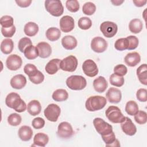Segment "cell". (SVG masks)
<instances>
[{
	"mask_svg": "<svg viewBox=\"0 0 147 147\" xmlns=\"http://www.w3.org/2000/svg\"><path fill=\"white\" fill-rule=\"evenodd\" d=\"M82 69L84 74L88 77H94L98 74L97 65L91 59H87L83 62Z\"/></svg>",
	"mask_w": 147,
	"mask_h": 147,
	"instance_id": "30bf717a",
	"label": "cell"
},
{
	"mask_svg": "<svg viewBox=\"0 0 147 147\" xmlns=\"http://www.w3.org/2000/svg\"><path fill=\"white\" fill-rule=\"evenodd\" d=\"M78 26L83 30H87L92 26V21L87 17H81L78 21Z\"/></svg>",
	"mask_w": 147,
	"mask_h": 147,
	"instance_id": "74e56055",
	"label": "cell"
},
{
	"mask_svg": "<svg viewBox=\"0 0 147 147\" xmlns=\"http://www.w3.org/2000/svg\"><path fill=\"white\" fill-rule=\"evenodd\" d=\"M24 55L28 60H33L38 56V52L36 47L32 45L26 48L24 52Z\"/></svg>",
	"mask_w": 147,
	"mask_h": 147,
	"instance_id": "1f68e13d",
	"label": "cell"
},
{
	"mask_svg": "<svg viewBox=\"0 0 147 147\" xmlns=\"http://www.w3.org/2000/svg\"><path fill=\"white\" fill-rule=\"evenodd\" d=\"M10 108L14 109L18 113H22L26 110V109H27V105L19 95L11 103Z\"/></svg>",
	"mask_w": 147,
	"mask_h": 147,
	"instance_id": "cb8c5ba5",
	"label": "cell"
},
{
	"mask_svg": "<svg viewBox=\"0 0 147 147\" xmlns=\"http://www.w3.org/2000/svg\"><path fill=\"white\" fill-rule=\"evenodd\" d=\"M36 48L38 52V56L41 58H47L52 53V48L48 42H40L37 44Z\"/></svg>",
	"mask_w": 147,
	"mask_h": 147,
	"instance_id": "2e32d148",
	"label": "cell"
},
{
	"mask_svg": "<svg viewBox=\"0 0 147 147\" xmlns=\"http://www.w3.org/2000/svg\"><path fill=\"white\" fill-rule=\"evenodd\" d=\"M16 26L14 25L9 27V28H1V33L2 35L6 37H11L16 32Z\"/></svg>",
	"mask_w": 147,
	"mask_h": 147,
	"instance_id": "bcb514c9",
	"label": "cell"
},
{
	"mask_svg": "<svg viewBox=\"0 0 147 147\" xmlns=\"http://www.w3.org/2000/svg\"><path fill=\"white\" fill-rule=\"evenodd\" d=\"M14 42L10 38H5L3 40L1 44V51L5 55L10 54L13 50Z\"/></svg>",
	"mask_w": 147,
	"mask_h": 147,
	"instance_id": "83f0119b",
	"label": "cell"
},
{
	"mask_svg": "<svg viewBox=\"0 0 147 147\" xmlns=\"http://www.w3.org/2000/svg\"><path fill=\"white\" fill-rule=\"evenodd\" d=\"M14 20L12 17L10 16H3L1 18L0 24L2 27L3 28H9L13 26Z\"/></svg>",
	"mask_w": 147,
	"mask_h": 147,
	"instance_id": "b9f144b4",
	"label": "cell"
},
{
	"mask_svg": "<svg viewBox=\"0 0 147 147\" xmlns=\"http://www.w3.org/2000/svg\"><path fill=\"white\" fill-rule=\"evenodd\" d=\"M65 6L67 9L72 13L78 11L79 9L80 5L79 2L76 0H68L66 1Z\"/></svg>",
	"mask_w": 147,
	"mask_h": 147,
	"instance_id": "60d3db41",
	"label": "cell"
},
{
	"mask_svg": "<svg viewBox=\"0 0 147 147\" xmlns=\"http://www.w3.org/2000/svg\"><path fill=\"white\" fill-rule=\"evenodd\" d=\"M32 45L31 40L28 37H23L20 40L18 44V49L21 52L24 53L26 48Z\"/></svg>",
	"mask_w": 147,
	"mask_h": 147,
	"instance_id": "f35d334b",
	"label": "cell"
},
{
	"mask_svg": "<svg viewBox=\"0 0 147 147\" xmlns=\"http://www.w3.org/2000/svg\"><path fill=\"white\" fill-rule=\"evenodd\" d=\"M32 126L36 129L42 128L45 125V121L41 117H37L33 119L32 122Z\"/></svg>",
	"mask_w": 147,
	"mask_h": 147,
	"instance_id": "f907efd6",
	"label": "cell"
},
{
	"mask_svg": "<svg viewBox=\"0 0 147 147\" xmlns=\"http://www.w3.org/2000/svg\"><path fill=\"white\" fill-rule=\"evenodd\" d=\"M22 121V118L20 115L17 113H12L7 117L8 123L13 126L19 125Z\"/></svg>",
	"mask_w": 147,
	"mask_h": 147,
	"instance_id": "d590c367",
	"label": "cell"
},
{
	"mask_svg": "<svg viewBox=\"0 0 147 147\" xmlns=\"http://www.w3.org/2000/svg\"><path fill=\"white\" fill-rule=\"evenodd\" d=\"M38 26L33 22H29L25 24L24 28L25 34L29 37L34 36L38 32Z\"/></svg>",
	"mask_w": 147,
	"mask_h": 147,
	"instance_id": "d4e9b609",
	"label": "cell"
},
{
	"mask_svg": "<svg viewBox=\"0 0 147 147\" xmlns=\"http://www.w3.org/2000/svg\"><path fill=\"white\" fill-rule=\"evenodd\" d=\"M45 7L48 12L55 17H59L64 12L63 6L59 0H46Z\"/></svg>",
	"mask_w": 147,
	"mask_h": 147,
	"instance_id": "3957f363",
	"label": "cell"
},
{
	"mask_svg": "<svg viewBox=\"0 0 147 147\" xmlns=\"http://www.w3.org/2000/svg\"><path fill=\"white\" fill-rule=\"evenodd\" d=\"M137 99L142 102H146L147 100V90L145 88H140L136 92Z\"/></svg>",
	"mask_w": 147,
	"mask_h": 147,
	"instance_id": "681fc988",
	"label": "cell"
},
{
	"mask_svg": "<svg viewBox=\"0 0 147 147\" xmlns=\"http://www.w3.org/2000/svg\"><path fill=\"white\" fill-rule=\"evenodd\" d=\"M52 97L56 102H63L68 99V94L64 89H57L53 92Z\"/></svg>",
	"mask_w": 147,
	"mask_h": 147,
	"instance_id": "4dcf8cb0",
	"label": "cell"
},
{
	"mask_svg": "<svg viewBox=\"0 0 147 147\" xmlns=\"http://www.w3.org/2000/svg\"><path fill=\"white\" fill-rule=\"evenodd\" d=\"M18 134L22 141H28L32 137L33 130L29 126H22L19 129Z\"/></svg>",
	"mask_w": 147,
	"mask_h": 147,
	"instance_id": "7402d4cb",
	"label": "cell"
},
{
	"mask_svg": "<svg viewBox=\"0 0 147 147\" xmlns=\"http://www.w3.org/2000/svg\"><path fill=\"white\" fill-rule=\"evenodd\" d=\"M74 134V130L71 125L67 122H61L57 127V135L61 138H68Z\"/></svg>",
	"mask_w": 147,
	"mask_h": 147,
	"instance_id": "9c48e42d",
	"label": "cell"
},
{
	"mask_svg": "<svg viewBox=\"0 0 147 147\" xmlns=\"http://www.w3.org/2000/svg\"><path fill=\"white\" fill-rule=\"evenodd\" d=\"M45 35L47 38L51 41H55L59 39L61 36L60 29L55 27H51L46 31Z\"/></svg>",
	"mask_w": 147,
	"mask_h": 147,
	"instance_id": "f546056e",
	"label": "cell"
},
{
	"mask_svg": "<svg viewBox=\"0 0 147 147\" xmlns=\"http://www.w3.org/2000/svg\"><path fill=\"white\" fill-rule=\"evenodd\" d=\"M68 87L72 90H82L87 85L86 79L80 75H72L66 80Z\"/></svg>",
	"mask_w": 147,
	"mask_h": 147,
	"instance_id": "7a4b0ae2",
	"label": "cell"
},
{
	"mask_svg": "<svg viewBox=\"0 0 147 147\" xmlns=\"http://www.w3.org/2000/svg\"><path fill=\"white\" fill-rule=\"evenodd\" d=\"M61 44L65 49L72 50L77 46L78 41L75 37L67 35L62 38Z\"/></svg>",
	"mask_w": 147,
	"mask_h": 147,
	"instance_id": "ffe728a7",
	"label": "cell"
},
{
	"mask_svg": "<svg viewBox=\"0 0 147 147\" xmlns=\"http://www.w3.org/2000/svg\"><path fill=\"white\" fill-rule=\"evenodd\" d=\"M24 71L29 77H30L34 75L38 71V69L34 64L29 63L25 65Z\"/></svg>",
	"mask_w": 147,
	"mask_h": 147,
	"instance_id": "ee69618b",
	"label": "cell"
},
{
	"mask_svg": "<svg viewBox=\"0 0 147 147\" xmlns=\"http://www.w3.org/2000/svg\"><path fill=\"white\" fill-rule=\"evenodd\" d=\"M124 61L128 66L134 67L140 62L141 56L138 52H130L126 55L124 58Z\"/></svg>",
	"mask_w": 147,
	"mask_h": 147,
	"instance_id": "ac0fdd59",
	"label": "cell"
},
{
	"mask_svg": "<svg viewBox=\"0 0 147 147\" xmlns=\"http://www.w3.org/2000/svg\"><path fill=\"white\" fill-rule=\"evenodd\" d=\"M75 27L74 18L69 16H64L60 20V28L62 32L68 33L72 31Z\"/></svg>",
	"mask_w": 147,
	"mask_h": 147,
	"instance_id": "4fadbf2b",
	"label": "cell"
},
{
	"mask_svg": "<svg viewBox=\"0 0 147 147\" xmlns=\"http://www.w3.org/2000/svg\"><path fill=\"white\" fill-rule=\"evenodd\" d=\"M29 80L35 84L41 83L44 80V75L43 74L38 70V71L33 76L29 77Z\"/></svg>",
	"mask_w": 147,
	"mask_h": 147,
	"instance_id": "7bdbcfd3",
	"label": "cell"
},
{
	"mask_svg": "<svg viewBox=\"0 0 147 147\" xmlns=\"http://www.w3.org/2000/svg\"><path fill=\"white\" fill-rule=\"evenodd\" d=\"M102 138L103 141L105 142L106 145L107 146H109L110 144H113L116 140L115 135V133L113 132V131L109 134L102 136Z\"/></svg>",
	"mask_w": 147,
	"mask_h": 147,
	"instance_id": "7dc6e473",
	"label": "cell"
},
{
	"mask_svg": "<svg viewBox=\"0 0 147 147\" xmlns=\"http://www.w3.org/2000/svg\"><path fill=\"white\" fill-rule=\"evenodd\" d=\"M78 64V59L73 55H69L60 61V68L64 71L74 72L76 70Z\"/></svg>",
	"mask_w": 147,
	"mask_h": 147,
	"instance_id": "5b68a950",
	"label": "cell"
},
{
	"mask_svg": "<svg viewBox=\"0 0 147 147\" xmlns=\"http://www.w3.org/2000/svg\"><path fill=\"white\" fill-rule=\"evenodd\" d=\"M114 74L123 76L127 72V67L123 64H118L114 68Z\"/></svg>",
	"mask_w": 147,
	"mask_h": 147,
	"instance_id": "c3c4849f",
	"label": "cell"
},
{
	"mask_svg": "<svg viewBox=\"0 0 147 147\" xmlns=\"http://www.w3.org/2000/svg\"><path fill=\"white\" fill-rule=\"evenodd\" d=\"M125 111L130 115H134L138 111V106L133 100L128 101L125 106Z\"/></svg>",
	"mask_w": 147,
	"mask_h": 147,
	"instance_id": "d6a6232c",
	"label": "cell"
},
{
	"mask_svg": "<svg viewBox=\"0 0 147 147\" xmlns=\"http://www.w3.org/2000/svg\"><path fill=\"white\" fill-rule=\"evenodd\" d=\"M16 3L17 4L18 6L21 7H27L30 6V5L32 3L31 0H18V1H16Z\"/></svg>",
	"mask_w": 147,
	"mask_h": 147,
	"instance_id": "816d5d0a",
	"label": "cell"
},
{
	"mask_svg": "<svg viewBox=\"0 0 147 147\" xmlns=\"http://www.w3.org/2000/svg\"><path fill=\"white\" fill-rule=\"evenodd\" d=\"M126 38L129 41V47L127 49L133 50L137 48L139 42L138 38L134 36H127Z\"/></svg>",
	"mask_w": 147,
	"mask_h": 147,
	"instance_id": "f6af8a7d",
	"label": "cell"
},
{
	"mask_svg": "<svg viewBox=\"0 0 147 147\" xmlns=\"http://www.w3.org/2000/svg\"><path fill=\"white\" fill-rule=\"evenodd\" d=\"M129 47V41L127 38H121L116 40L114 44L115 48L119 51L127 49Z\"/></svg>",
	"mask_w": 147,
	"mask_h": 147,
	"instance_id": "e575fe53",
	"label": "cell"
},
{
	"mask_svg": "<svg viewBox=\"0 0 147 147\" xmlns=\"http://www.w3.org/2000/svg\"><path fill=\"white\" fill-rule=\"evenodd\" d=\"M94 126L96 131L101 136H104L113 131V127L102 118H95L93 120Z\"/></svg>",
	"mask_w": 147,
	"mask_h": 147,
	"instance_id": "8992f818",
	"label": "cell"
},
{
	"mask_svg": "<svg viewBox=\"0 0 147 147\" xmlns=\"http://www.w3.org/2000/svg\"><path fill=\"white\" fill-rule=\"evenodd\" d=\"M22 64V60L21 57L16 54L9 55L6 61L7 68L11 71H16L20 69Z\"/></svg>",
	"mask_w": 147,
	"mask_h": 147,
	"instance_id": "7c38bea8",
	"label": "cell"
},
{
	"mask_svg": "<svg viewBox=\"0 0 147 147\" xmlns=\"http://www.w3.org/2000/svg\"><path fill=\"white\" fill-rule=\"evenodd\" d=\"M82 11L84 14L88 16L92 15L96 11V6L94 3L87 2L83 5Z\"/></svg>",
	"mask_w": 147,
	"mask_h": 147,
	"instance_id": "8d00e7d4",
	"label": "cell"
},
{
	"mask_svg": "<svg viewBox=\"0 0 147 147\" xmlns=\"http://www.w3.org/2000/svg\"><path fill=\"white\" fill-rule=\"evenodd\" d=\"M105 114L107 119L114 123H121L125 119L119 108L115 106H109L106 110Z\"/></svg>",
	"mask_w": 147,
	"mask_h": 147,
	"instance_id": "277c9868",
	"label": "cell"
},
{
	"mask_svg": "<svg viewBox=\"0 0 147 147\" xmlns=\"http://www.w3.org/2000/svg\"><path fill=\"white\" fill-rule=\"evenodd\" d=\"M49 141V137L43 133H37L33 138V143L36 146H45Z\"/></svg>",
	"mask_w": 147,
	"mask_h": 147,
	"instance_id": "4316f807",
	"label": "cell"
},
{
	"mask_svg": "<svg viewBox=\"0 0 147 147\" xmlns=\"http://www.w3.org/2000/svg\"><path fill=\"white\" fill-rule=\"evenodd\" d=\"M61 110L60 107L54 103L48 105L44 111L45 118L51 122H56L60 115Z\"/></svg>",
	"mask_w": 147,
	"mask_h": 147,
	"instance_id": "52a82bcc",
	"label": "cell"
},
{
	"mask_svg": "<svg viewBox=\"0 0 147 147\" xmlns=\"http://www.w3.org/2000/svg\"><path fill=\"white\" fill-rule=\"evenodd\" d=\"M109 81L111 85L116 87L122 86L125 82V80L123 76H119L115 74H113L110 75Z\"/></svg>",
	"mask_w": 147,
	"mask_h": 147,
	"instance_id": "836d02e7",
	"label": "cell"
},
{
	"mask_svg": "<svg viewBox=\"0 0 147 147\" xmlns=\"http://www.w3.org/2000/svg\"><path fill=\"white\" fill-rule=\"evenodd\" d=\"M133 2L134 3L135 6H136L137 7H142L146 3V1H142V0L133 1Z\"/></svg>",
	"mask_w": 147,
	"mask_h": 147,
	"instance_id": "f5cc1de1",
	"label": "cell"
},
{
	"mask_svg": "<svg viewBox=\"0 0 147 147\" xmlns=\"http://www.w3.org/2000/svg\"><path fill=\"white\" fill-rule=\"evenodd\" d=\"M61 60L59 59H53L51 60L45 65V70L49 75L55 74L60 69Z\"/></svg>",
	"mask_w": 147,
	"mask_h": 147,
	"instance_id": "d6986e66",
	"label": "cell"
},
{
	"mask_svg": "<svg viewBox=\"0 0 147 147\" xmlns=\"http://www.w3.org/2000/svg\"><path fill=\"white\" fill-rule=\"evenodd\" d=\"M106 98L110 103H118L122 98L121 91L115 87H110L106 92Z\"/></svg>",
	"mask_w": 147,
	"mask_h": 147,
	"instance_id": "9a60e30c",
	"label": "cell"
},
{
	"mask_svg": "<svg viewBox=\"0 0 147 147\" xmlns=\"http://www.w3.org/2000/svg\"><path fill=\"white\" fill-rule=\"evenodd\" d=\"M143 28V24L142 21L138 18H134L131 20L129 24V28L130 31L134 34L140 33Z\"/></svg>",
	"mask_w": 147,
	"mask_h": 147,
	"instance_id": "f1b7e54d",
	"label": "cell"
},
{
	"mask_svg": "<svg viewBox=\"0 0 147 147\" xmlns=\"http://www.w3.org/2000/svg\"><path fill=\"white\" fill-rule=\"evenodd\" d=\"M107 100L103 96L95 95L90 96L85 103L86 109L89 111H95L103 109L106 105Z\"/></svg>",
	"mask_w": 147,
	"mask_h": 147,
	"instance_id": "6da1fadb",
	"label": "cell"
},
{
	"mask_svg": "<svg viewBox=\"0 0 147 147\" xmlns=\"http://www.w3.org/2000/svg\"><path fill=\"white\" fill-rule=\"evenodd\" d=\"M107 82L103 76H98L93 82L94 90L99 93L103 92L107 87Z\"/></svg>",
	"mask_w": 147,
	"mask_h": 147,
	"instance_id": "44dd1931",
	"label": "cell"
},
{
	"mask_svg": "<svg viewBox=\"0 0 147 147\" xmlns=\"http://www.w3.org/2000/svg\"><path fill=\"white\" fill-rule=\"evenodd\" d=\"M41 110V106L37 100H31L27 105V111L32 116L39 114Z\"/></svg>",
	"mask_w": 147,
	"mask_h": 147,
	"instance_id": "603a6c76",
	"label": "cell"
},
{
	"mask_svg": "<svg viewBox=\"0 0 147 147\" xmlns=\"http://www.w3.org/2000/svg\"><path fill=\"white\" fill-rule=\"evenodd\" d=\"M100 30L104 36L107 38H111L116 34L118 30V26L113 22L105 21L100 24Z\"/></svg>",
	"mask_w": 147,
	"mask_h": 147,
	"instance_id": "ba28073f",
	"label": "cell"
},
{
	"mask_svg": "<svg viewBox=\"0 0 147 147\" xmlns=\"http://www.w3.org/2000/svg\"><path fill=\"white\" fill-rule=\"evenodd\" d=\"M121 127L122 131L126 135L132 136L137 132V128L132 121L127 117H125V120L121 123Z\"/></svg>",
	"mask_w": 147,
	"mask_h": 147,
	"instance_id": "5bb4252c",
	"label": "cell"
},
{
	"mask_svg": "<svg viewBox=\"0 0 147 147\" xmlns=\"http://www.w3.org/2000/svg\"><path fill=\"white\" fill-rule=\"evenodd\" d=\"M137 75L139 81L144 85H147V65L146 64L141 65L137 69Z\"/></svg>",
	"mask_w": 147,
	"mask_h": 147,
	"instance_id": "484cf974",
	"label": "cell"
},
{
	"mask_svg": "<svg viewBox=\"0 0 147 147\" xmlns=\"http://www.w3.org/2000/svg\"><path fill=\"white\" fill-rule=\"evenodd\" d=\"M26 84V79L22 74H18L14 76L10 80V85L11 87L17 90H20L24 88Z\"/></svg>",
	"mask_w": 147,
	"mask_h": 147,
	"instance_id": "e0dca14e",
	"label": "cell"
},
{
	"mask_svg": "<svg viewBox=\"0 0 147 147\" xmlns=\"http://www.w3.org/2000/svg\"><path fill=\"white\" fill-rule=\"evenodd\" d=\"M111 3L115 5V6H119V5H121L123 2L124 1H120V0H115V1H111Z\"/></svg>",
	"mask_w": 147,
	"mask_h": 147,
	"instance_id": "db71d44e",
	"label": "cell"
},
{
	"mask_svg": "<svg viewBox=\"0 0 147 147\" xmlns=\"http://www.w3.org/2000/svg\"><path fill=\"white\" fill-rule=\"evenodd\" d=\"M107 41L101 37H94L91 42V48L92 50L96 53H102L107 48Z\"/></svg>",
	"mask_w": 147,
	"mask_h": 147,
	"instance_id": "8fae6325",
	"label": "cell"
},
{
	"mask_svg": "<svg viewBox=\"0 0 147 147\" xmlns=\"http://www.w3.org/2000/svg\"><path fill=\"white\" fill-rule=\"evenodd\" d=\"M134 120L135 121L140 124V125H144L147 121V114L145 111L140 110L138 111L135 115H134Z\"/></svg>",
	"mask_w": 147,
	"mask_h": 147,
	"instance_id": "ab89813d",
	"label": "cell"
}]
</instances>
